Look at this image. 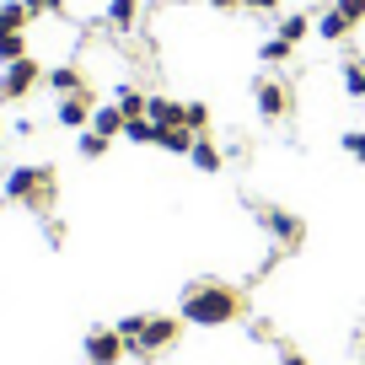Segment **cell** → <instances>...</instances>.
Wrapping results in <instances>:
<instances>
[{
  "label": "cell",
  "instance_id": "cell-17",
  "mask_svg": "<svg viewBox=\"0 0 365 365\" xmlns=\"http://www.w3.org/2000/svg\"><path fill=\"white\" fill-rule=\"evenodd\" d=\"M317 33L328 38V43H339V38H349V33H354V22H344V16L333 11V6H328V11L317 16Z\"/></svg>",
  "mask_w": 365,
  "mask_h": 365
},
{
  "label": "cell",
  "instance_id": "cell-6",
  "mask_svg": "<svg viewBox=\"0 0 365 365\" xmlns=\"http://www.w3.org/2000/svg\"><path fill=\"white\" fill-rule=\"evenodd\" d=\"M252 97H258V113L269 118V124H279V118L290 113V86H285V81H258Z\"/></svg>",
  "mask_w": 365,
  "mask_h": 365
},
{
  "label": "cell",
  "instance_id": "cell-15",
  "mask_svg": "<svg viewBox=\"0 0 365 365\" xmlns=\"http://www.w3.org/2000/svg\"><path fill=\"white\" fill-rule=\"evenodd\" d=\"M27 22H33V11H27L22 0H6V6H0V33H27Z\"/></svg>",
  "mask_w": 365,
  "mask_h": 365
},
{
  "label": "cell",
  "instance_id": "cell-4",
  "mask_svg": "<svg viewBox=\"0 0 365 365\" xmlns=\"http://www.w3.org/2000/svg\"><path fill=\"white\" fill-rule=\"evenodd\" d=\"M81 354H86V365H118L129 354V344H124L118 328H91L86 344H81Z\"/></svg>",
  "mask_w": 365,
  "mask_h": 365
},
{
  "label": "cell",
  "instance_id": "cell-1",
  "mask_svg": "<svg viewBox=\"0 0 365 365\" xmlns=\"http://www.w3.org/2000/svg\"><path fill=\"white\" fill-rule=\"evenodd\" d=\"M242 312H247L242 307V290L220 285V279H194V285L182 290L178 317L194 322V328H226V322H237Z\"/></svg>",
  "mask_w": 365,
  "mask_h": 365
},
{
  "label": "cell",
  "instance_id": "cell-7",
  "mask_svg": "<svg viewBox=\"0 0 365 365\" xmlns=\"http://www.w3.org/2000/svg\"><path fill=\"white\" fill-rule=\"evenodd\" d=\"M263 226L274 231L279 247H301V242H307V226H301V215H290V210H263Z\"/></svg>",
  "mask_w": 365,
  "mask_h": 365
},
{
  "label": "cell",
  "instance_id": "cell-10",
  "mask_svg": "<svg viewBox=\"0 0 365 365\" xmlns=\"http://www.w3.org/2000/svg\"><path fill=\"white\" fill-rule=\"evenodd\" d=\"M124 124H129V118H124V108H118V103L91 108V129H97V135H108V140H113V135H124Z\"/></svg>",
  "mask_w": 365,
  "mask_h": 365
},
{
  "label": "cell",
  "instance_id": "cell-26",
  "mask_svg": "<svg viewBox=\"0 0 365 365\" xmlns=\"http://www.w3.org/2000/svg\"><path fill=\"white\" fill-rule=\"evenodd\" d=\"M344 150H349L354 161H365V129H349V135H344Z\"/></svg>",
  "mask_w": 365,
  "mask_h": 365
},
{
  "label": "cell",
  "instance_id": "cell-5",
  "mask_svg": "<svg viewBox=\"0 0 365 365\" xmlns=\"http://www.w3.org/2000/svg\"><path fill=\"white\" fill-rule=\"evenodd\" d=\"M38 81H43V65H38L33 54L16 59V65H6V76H0V103H16V97H27Z\"/></svg>",
  "mask_w": 365,
  "mask_h": 365
},
{
  "label": "cell",
  "instance_id": "cell-12",
  "mask_svg": "<svg viewBox=\"0 0 365 365\" xmlns=\"http://www.w3.org/2000/svg\"><path fill=\"white\" fill-rule=\"evenodd\" d=\"M43 81L59 91V97H70V91H86V81H81V70H76V65H54V70H43Z\"/></svg>",
  "mask_w": 365,
  "mask_h": 365
},
{
  "label": "cell",
  "instance_id": "cell-29",
  "mask_svg": "<svg viewBox=\"0 0 365 365\" xmlns=\"http://www.w3.org/2000/svg\"><path fill=\"white\" fill-rule=\"evenodd\" d=\"M210 6H215V11H231V6H242V0H210Z\"/></svg>",
  "mask_w": 365,
  "mask_h": 365
},
{
  "label": "cell",
  "instance_id": "cell-2",
  "mask_svg": "<svg viewBox=\"0 0 365 365\" xmlns=\"http://www.w3.org/2000/svg\"><path fill=\"white\" fill-rule=\"evenodd\" d=\"M6 199L33 205V210H48V205H54V167H11V172H6Z\"/></svg>",
  "mask_w": 365,
  "mask_h": 365
},
{
  "label": "cell",
  "instance_id": "cell-14",
  "mask_svg": "<svg viewBox=\"0 0 365 365\" xmlns=\"http://www.w3.org/2000/svg\"><path fill=\"white\" fill-rule=\"evenodd\" d=\"M113 103L124 108V118H145L150 97H145V91H140V86H118V91H113Z\"/></svg>",
  "mask_w": 365,
  "mask_h": 365
},
{
  "label": "cell",
  "instance_id": "cell-19",
  "mask_svg": "<svg viewBox=\"0 0 365 365\" xmlns=\"http://www.w3.org/2000/svg\"><path fill=\"white\" fill-rule=\"evenodd\" d=\"M124 140H135V145H156V140H161V124H150V118H129V124H124Z\"/></svg>",
  "mask_w": 365,
  "mask_h": 365
},
{
  "label": "cell",
  "instance_id": "cell-23",
  "mask_svg": "<svg viewBox=\"0 0 365 365\" xmlns=\"http://www.w3.org/2000/svg\"><path fill=\"white\" fill-rule=\"evenodd\" d=\"M344 86H349L354 97H365V59H349V65H344Z\"/></svg>",
  "mask_w": 365,
  "mask_h": 365
},
{
  "label": "cell",
  "instance_id": "cell-3",
  "mask_svg": "<svg viewBox=\"0 0 365 365\" xmlns=\"http://www.w3.org/2000/svg\"><path fill=\"white\" fill-rule=\"evenodd\" d=\"M178 328H182V317H145V333H140V339L129 344V354L150 360V354L172 349V344H178Z\"/></svg>",
  "mask_w": 365,
  "mask_h": 365
},
{
  "label": "cell",
  "instance_id": "cell-24",
  "mask_svg": "<svg viewBox=\"0 0 365 365\" xmlns=\"http://www.w3.org/2000/svg\"><path fill=\"white\" fill-rule=\"evenodd\" d=\"M333 11H339L344 22H354V27H360V22H365V0H333Z\"/></svg>",
  "mask_w": 365,
  "mask_h": 365
},
{
  "label": "cell",
  "instance_id": "cell-8",
  "mask_svg": "<svg viewBox=\"0 0 365 365\" xmlns=\"http://www.w3.org/2000/svg\"><path fill=\"white\" fill-rule=\"evenodd\" d=\"M91 91H70V97H59V108H54V118L65 129H91Z\"/></svg>",
  "mask_w": 365,
  "mask_h": 365
},
{
  "label": "cell",
  "instance_id": "cell-21",
  "mask_svg": "<svg viewBox=\"0 0 365 365\" xmlns=\"http://www.w3.org/2000/svg\"><path fill=\"white\" fill-rule=\"evenodd\" d=\"M76 150L86 161H97V156H108V135H97V129H81V140H76Z\"/></svg>",
  "mask_w": 365,
  "mask_h": 365
},
{
  "label": "cell",
  "instance_id": "cell-27",
  "mask_svg": "<svg viewBox=\"0 0 365 365\" xmlns=\"http://www.w3.org/2000/svg\"><path fill=\"white\" fill-rule=\"evenodd\" d=\"M33 16H43V11H65V0H22Z\"/></svg>",
  "mask_w": 365,
  "mask_h": 365
},
{
  "label": "cell",
  "instance_id": "cell-11",
  "mask_svg": "<svg viewBox=\"0 0 365 365\" xmlns=\"http://www.w3.org/2000/svg\"><path fill=\"white\" fill-rule=\"evenodd\" d=\"M108 27H113V33H129V27L140 22V0H108Z\"/></svg>",
  "mask_w": 365,
  "mask_h": 365
},
{
  "label": "cell",
  "instance_id": "cell-28",
  "mask_svg": "<svg viewBox=\"0 0 365 365\" xmlns=\"http://www.w3.org/2000/svg\"><path fill=\"white\" fill-rule=\"evenodd\" d=\"M242 6H252V11H279V0H242Z\"/></svg>",
  "mask_w": 365,
  "mask_h": 365
},
{
  "label": "cell",
  "instance_id": "cell-30",
  "mask_svg": "<svg viewBox=\"0 0 365 365\" xmlns=\"http://www.w3.org/2000/svg\"><path fill=\"white\" fill-rule=\"evenodd\" d=\"M279 365H307V360H301V354H285V360H279Z\"/></svg>",
  "mask_w": 365,
  "mask_h": 365
},
{
  "label": "cell",
  "instance_id": "cell-22",
  "mask_svg": "<svg viewBox=\"0 0 365 365\" xmlns=\"http://www.w3.org/2000/svg\"><path fill=\"white\" fill-rule=\"evenodd\" d=\"M290 48H296V43H285V38H269V43H263L258 54H263V65H285V59H290Z\"/></svg>",
  "mask_w": 365,
  "mask_h": 365
},
{
  "label": "cell",
  "instance_id": "cell-18",
  "mask_svg": "<svg viewBox=\"0 0 365 365\" xmlns=\"http://www.w3.org/2000/svg\"><path fill=\"white\" fill-rule=\"evenodd\" d=\"M307 33H312V16H307V11H290V16H279V38H285V43H301Z\"/></svg>",
  "mask_w": 365,
  "mask_h": 365
},
{
  "label": "cell",
  "instance_id": "cell-25",
  "mask_svg": "<svg viewBox=\"0 0 365 365\" xmlns=\"http://www.w3.org/2000/svg\"><path fill=\"white\" fill-rule=\"evenodd\" d=\"M182 124L194 129V135H205V129H210V108L205 103H188V118H182Z\"/></svg>",
  "mask_w": 365,
  "mask_h": 365
},
{
  "label": "cell",
  "instance_id": "cell-20",
  "mask_svg": "<svg viewBox=\"0 0 365 365\" xmlns=\"http://www.w3.org/2000/svg\"><path fill=\"white\" fill-rule=\"evenodd\" d=\"M27 59V33H0V65Z\"/></svg>",
  "mask_w": 365,
  "mask_h": 365
},
{
  "label": "cell",
  "instance_id": "cell-9",
  "mask_svg": "<svg viewBox=\"0 0 365 365\" xmlns=\"http://www.w3.org/2000/svg\"><path fill=\"white\" fill-rule=\"evenodd\" d=\"M145 118H150V124H161V129H178L182 118H188V103H172V97H150ZM182 129H188V124H182Z\"/></svg>",
  "mask_w": 365,
  "mask_h": 365
},
{
  "label": "cell",
  "instance_id": "cell-16",
  "mask_svg": "<svg viewBox=\"0 0 365 365\" xmlns=\"http://www.w3.org/2000/svg\"><path fill=\"white\" fill-rule=\"evenodd\" d=\"M194 140H199L194 129H182V124H178V129H161L156 145H161V150H172V156H188V150H194Z\"/></svg>",
  "mask_w": 365,
  "mask_h": 365
},
{
  "label": "cell",
  "instance_id": "cell-13",
  "mask_svg": "<svg viewBox=\"0 0 365 365\" xmlns=\"http://www.w3.org/2000/svg\"><path fill=\"white\" fill-rule=\"evenodd\" d=\"M188 161H194L199 172H220V161H226V156H220V145H215L210 135H199V140H194V150H188Z\"/></svg>",
  "mask_w": 365,
  "mask_h": 365
}]
</instances>
